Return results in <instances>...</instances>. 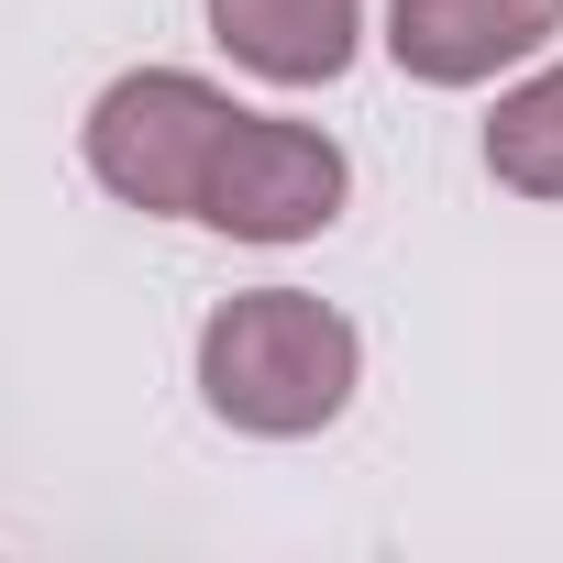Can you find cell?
<instances>
[{
	"instance_id": "1",
	"label": "cell",
	"mask_w": 563,
	"mask_h": 563,
	"mask_svg": "<svg viewBox=\"0 0 563 563\" xmlns=\"http://www.w3.org/2000/svg\"><path fill=\"white\" fill-rule=\"evenodd\" d=\"M199 409L243 442H321L365 387V332L321 288H232L188 343Z\"/></svg>"
},
{
	"instance_id": "2",
	"label": "cell",
	"mask_w": 563,
	"mask_h": 563,
	"mask_svg": "<svg viewBox=\"0 0 563 563\" xmlns=\"http://www.w3.org/2000/svg\"><path fill=\"white\" fill-rule=\"evenodd\" d=\"M232 89L199 78V67H122L89 122H78V155L100 177V199L144 210V221H199V188H210V155L232 133Z\"/></svg>"
},
{
	"instance_id": "3",
	"label": "cell",
	"mask_w": 563,
	"mask_h": 563,
	"mask_svg": "<svg viewBox=\"0 0 563 563\" xmlns=\"http://www.w3.org/2000/svg\"><path fill=\"white\" fill-rule=\"evenodd\" d=\"M343 210H354V155H343L321 122L232 111V133H221V155H210V188H199V232L276 254V243H321Z\"/></svg>"
},
{
	"instance_id": "4",
	"label": "cell",
	"mask_w": 563,
	"mask_h": 563,
	"mask_svg": "<svg viewBox=\"0 0 563 563\" xmlns=\"http://www.w3.org/2000/svg\"><path fill=\"white\" fill-rule=\"evenodd\" d=\"M387 67L420 89H497L563 45V0H387Z\"/></svg>"
},
{
	"instance_id": "5",
	"label": "cell",
	"mask_w": 563,
	"mask_h": 563,
	"mask_svg": "<svg viewBox=\"0 0 563 563\" xmlns=\"http://www.w3.org/2000/svg\"><path fill=\"white\" fill-rule=\"evenodd\" d=\"M199 23L265 89H332L365 56V0H199Z\"/></svg>"
},
{
	"instance_id": "6",
	"label": "cell",
	"mask_w": 563,
	"mask_h": 563,
	"mask_svg": "<svg viewBox=\"0 0 563 563\" xmlns=\"http://www.w3.org/2000/svg\"><path fill=\"white\" fill-rule=\"evenodd\" d=\"M486 177L508 199H563V56H530L486 111Z\"/></svg>"
}]
</instances>
